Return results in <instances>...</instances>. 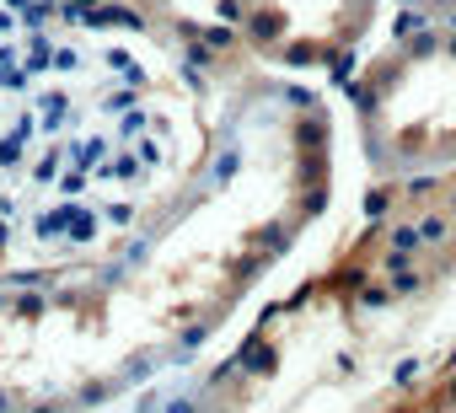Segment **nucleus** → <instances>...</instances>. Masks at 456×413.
<instances>
[{
  "label": "nucleus",
  "instance_id": "obj_1",
  "mask_svg": "<svg viewBox=\"0 0 456 413\" xmlns=\"http://www.w3.org/2000/svg\"><path fill=\"white\" fill-rule=\"evenodd\" d=\"M161 167L167 123L129 54L0 11V263H48L129 226Z\"/></svg>",
  "mask_w": 456,
  "mask_h": 413
},
{
  "label": "nucleus",
  "instance_id": "obj_2",
  "mask_svg": "<svg viewBox=\"0 0 456 413\" xmlns=\"http://www.w3.org/2000/svg\"><path fill=\"white\" fill-rule=\"evenodd\" d=\"M451 209H456V194H451Z\"/></svg>",
  "mask_w": 456,
  "mask_h": 413
}]
</instances>
